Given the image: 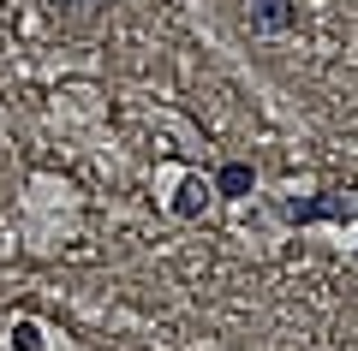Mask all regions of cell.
I'll return each mask as SVG.
<instances>
[{
	"label": "cell",
	"instance_id": "6da1fadb",
	"mask_svg": "<svg viewBox=\"0 0 358 351\" xmlns=\"http://www.w3.org/2000/svg\"><path fill=\"white\" fill-rule=\"evenodd\" d=\"M251 24L257 30H287L293 24V0H251Z\"/></svg>",
	"mask_w": 358,
	"mask_h": 351
},
{
	"label": "cell",
	"instance_id": "7a4b0ae2",
	"mask_svg": "<svg viewBox=\"0 0 358 351\" xmlns=\"http://www.w3.org/2000/svg\"><path fill=\"white\" fill-rule=\"evenodd\" d=\"M215 191H221V197H251V167H245V161H227V167L215 173Z\"/></svg>",
	"mask_w": 358,
	"mask_h": 351
},
{
	"label": "cell",
	"instance_id": "3957f363",
	"mask_svg": "<svg viewBox=\"0 0 358 351\" xmlns=\"http://www.w3.org/2000/svg\"><path fill=\"white\" fill-rule=\"evenodd\" d=\"M13 345H18V351H42V334H36L30 322H18V327H13Z\"/></svg>",
	"mask_w": 358,
	"mask_h": 351
},
{
	"label": "cell",
	"instance_id": "277c9868",
	"mask_svg": "<svg viewBox=\"0 0 358 351\" xmlns=\"http://www.w3.org/2000/svg\"><path fill=\"white\" fill-rule=\"evenodd\" d=\"M203 197H209V191H203V185H185V197H179V202H173V209H179V214H197V209H203Z\"/></svg>",
	"mask_w": 358,
	"mask_h": 351
}]
</instances>
